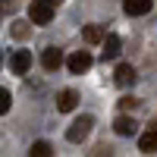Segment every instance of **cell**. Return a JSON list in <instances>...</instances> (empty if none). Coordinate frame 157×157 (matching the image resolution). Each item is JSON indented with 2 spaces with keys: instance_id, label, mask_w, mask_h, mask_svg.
I'll use <instances>...</instances> for the list:
<instances>
[{
  "instance_id": "1",
  "label": "cell",
  "mask_w": 157,
  "mask_h": 157,
  "mask_svg": "<svg viewBox=\"0 0 157 157\" xmlns=\"http://www.w3.org/2000/svg\"><path fill=\"white\" fill-rule=\"evenodd\" d=\"M91 126H94V116H88V113L78 116V120L66 129V138L72 141V145H78V141H85V138L91 135Z\"/></svg>"
},
{
  "instance_id": "2",
  "label": "cell",
  "mask_w": 157,
  "mask_h": 157,
  "mask_svg": "<svg viewBox=\"0 0 157 157\" xmlns=\"http://www.w3.org/2000/svg\"><path fill=\"white\" fill-rule=\"evenodd\" d=\"M29 19L35 25H50V19H54V6H50L47 0H32V3H29Z\"/></svg>"
},
{
  "instance_id": "3",
  "label": "cell",
  "mask_w": 157,
  "mask_h": 157,
  "mask_svg": "<svg viewBox=\"0 0 157 157\" xmlns=\"http://www.w3.org/2000/svg\"><path fill=\"white\" fill-rule=\"evenodd\" d=\"M91 63H94V60H91V54H88V50H75V54L66 60V66H69V72L82 75V72H88V69H91Z\"/></svg>"
},
{
  "instance_id": "4",
  "label": "cell",
  "mask_w": 157,
  "mask_h": 157,
  "mask_svg": "<svg viewBox=\"0 0 157 157\" xmlns=\"http://www.w3.org/2000/svg\"><path fill=\"white\" fill-rule=\"evenodd\" d=\"M29 66H32V54H29V50H16V54L10 57V69L16 72V75H25Z\"/></svg>"
},
{
  "instance_id": "5",
  "label": "cell",
  "mask_w": 157,
  "mask_h": 157,
  "mask_svg": "<svg viewBox=\"0 0 157 157\" xmlns=\"http://www.w3.org/2000/svg\"><path fill=\"white\" fill-rule=\"evenodd\" d=\"M41 66H44V69H50V72H54V69H60V66H63V50L47 47L44 54H41Z\"/></svg>"
},
{
  "instance_id": "6",
  "label": "cell",
  "mask_w": 157,
  "mask_h": 157,
  "mask_svg": "<svg viewBox=\"0 0 157 157\" xmlns=\"http://www.w3.org/2000/svg\"><path fill=\"white\" fill-rule=\"evenodd\" d=\"M113 78H116V85H120V88H126V85H132L138 75H135V66L120 63V66H116V72H113Z\"/></svg>"
},
{
  "instance_id": "7",
  "label": "cell",
  "mask_w": 157,
  "mask_h": 157,
  "mask_svg": "<svg viewBox=\"0 0 157 157\" xmlns=\"http://www.w3.org/2000/svg\"><path fill=\"white\" fill-rule=\"evenodd\" d=\"M75 104H78V94H75L72 88H66V91H60V94H57V110H60V113L75 110Z\"/></svg>"
},
{
  "instance_id": "8",
  "label": "cell",
  "mask_w": 157,
  "mask_h": 157,
  "mask_svg": "<svg viewBox=\"0 0 157 157\" xmlns=\"http://www.w3.org/2000/svg\"><path fill=\"white\" fill-rule=\"evenodd\" d=\"M113 132H116V135H123V138H129V135H135V132H138V123H135V120H129V116H120V120L113 123Z\"/></svg>"
},
{
  "instance_id": "9",
  "label": "cell",
  "mask_w": 157,
  "mask_h": 157,
  "mask_svg": "<svg viewBox=\"0 0 157 157\" xmlns=\"http://www.w3.org/2000/svg\"><path fill=\"white\" fill-rule=\"evenodd\" d=\"M104 60H116L120 57V35H104Z\"/></svg>"
},
{
  "instance_id": "10",
  "label": "cell",
  "mask_w": 157,
  "mask_h": 157,
  "mask_svg": "<svg viewBox=\"0 0 157 157\" xmlns=\"http://www.w3.org/2000/svg\"><path fill=\"white\" fill-rule=\"evenodd\" d=\"M123 10L126 16H145V13H151V0H126Z\"/></svg>"
},
{
  "instance_id": "11",
  "label": "cell",
  "mask_w": 157,
  "mask_h": 157,
  "mask_svg": "<svg viewBox=\"0 0 157 157\" xmlns=\"http://www.w3.org/2000/svg\"><path fill=\"white\" fill-rule=\"evenodd\" d=\"M138 148L145 151V154H154V151H157V123H154V126L148 129V132L138 138Z\"/></svg>"
},
{
  "instance_id": "12",
  "label": "cell",
  "mask_w": 157,
  "mask_h": 157,
  "mask_svg": "<svg viewBox=\"0 0 157 157\" xmlns=\"http://www.w3.org/2000/svg\"><path fill=\"white\" fill-rule=\"evenodd\" d=\"M82 35H85V41H88V44H101V38L107 35V32H104L101 25H85V32H82Z\"/></svg>"
},
{
  "instance_id": "13",
  "label": "cell",
  "mask_w": 157,
  "mask_h": 157,
  "mask_svg": "<svg viewBox=\"0 0 157 157\" xmlns=\"http://www.w3.org/2000/svg\"><path fill=\"white\" fill-rule=\"evenodd\" d=\"M50 151H54V148H50L47 141H35V145H32V151H29V154H32V157H47Z\"/></svg>"
},
{
  "instance_id": "14",
  "label": "cell",
  "mask_w": 157,
  "mask_h": 157,
  "mask_svg": "<svg viewBox=\"0 0 157 157\" xmlns=\"http://www.w3.org/2000/svg\"><path fill=\"white\" fill-rule=\"evenodd\" d=\"M10 32H13V38H25V35H29V22H25V19H16Z\"/></svg>"
},
{
  "instance_id": "15",
  "label": "cell",
  "mask_w": 157,
  "mask_h": 157,
  "mask_svg": "<svg viewBox=\"0 0 157 157\" xmlns=\"http://www.w3.org/2000/svg\"><path fill=\"white\" fill-rule=\"evenodd\" d=\"M10 104H13V98H10V91H6V88H0V116H3V113L10 110Z\"/></svg>"
},
{
  "instance_id": "16",
  "label": "cell",
  "mask_w": 157,
  "mask_h": 157,
  "mask_svg": "<svg viewBox=\"0 0 157 157\" xmlns=\"http://www.w3.org/2000/svg\"><path fill=\"white\" fill-rule=\"evenodd\" d=\"M135 104H138L135 98H123V101H120V107H123V110H135Z\"/></svg>"
},
{
  "instance_id": "17",
  "label": "cell",
  "mask_w": 157,
  "mask_h": 157,
  "mask_svg": "<svg viewBox=\"0 0 157 157\" xmlns=\"http://www.w3.org/2000/svg\"><path fill=\"white\" fill-rule=\"evenodd\" d=\"M10 10H16V3L13 0H0V13H10Z\"/></svg>"
},
{
  "instance_id": "18",
  "label": "cell",
  "mask_w": 157,
  "mask_h": 157,
  "mask_svg": "<svg viewBox=\"0 0 157 157\" xmlns=\"http://www.w3.org/2000/svg\"><path fill=\"white\" fill-rule=\"evenodd\" d=\"M47 3H50V6H57V3H60V0H47Z\"/></svg>"
},
{
  "instance_id": "19",
  "label": "cell",
  "mask_w": 157,
  "mask_h": 157,
  "mask_svg": "<svg viewBox=\"0 0 157 157\" xmlns=\"http://www.w3.org/2000/svg\"><path fill=\"white\" fill-rule=\"evenodd\" d=\"M0 66H3V50H0Z\"/></svg>"
}]
</instances>
